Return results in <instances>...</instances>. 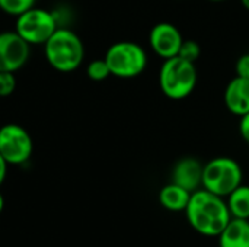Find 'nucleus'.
Instances as JSON below:
<instances>
[{
    "mask_svg": "<svg viewBox=\"0 0 249 247\" xmlns=\"http://www.w3.org/2000/svg\"><path fill=\"white\" fill-rule=\"evenodd\" d=\"M185 215L190 226L206 237H217L232 218L226 199L203 188L191 194Z\"/></svg>",
    "mask_w": 249,
    "mask_h": 247,
    "instance_id": "f257e3e1",
    "label": "nucleus"
},
{
    "mask_svg": "<svg viewBox=\"0 0 249 247\" xmlns=\"http://www.w3.org/2000/svg\"><path fill=\"white\" fill-rule=\"evenodd\" d=\"M48 64L61 73H70L80 67L85 58V47L80 36L69 28H57L44 44Z\"/></svg>",
    "mask_w": 249,
    "mask_h": 247,
    "instance_id": "f03ea898",
    "label": "nucleus"
},
{
    "mask_svg": "<svg viewBox=\"0 0 249 247\" xmlns=\"http://www.w3.org/2000/svg\"><path fill=\"white\" fill-rule=\"evenodd\" d=\"M159 87L162 93L172 100H182L188 98L198 82V73L194 63L181 57L163 60L159 68Z\"/></svg>",
    "mask_w": 249,
    "mask_h": 247,
    "instance_id": "7ed1b4c3",
    "label": "nucleus"
},
{
    "mask_svg": "<svg viewBox=\"0 0 249 247\" xmlns=\"http://www.w3.org/2000/svg\"><path fill=\"white\" fill-rule=\"evenodd\" d=\"M242 181L244 170L241 165L232 157H214L209 160L203 167L201 188L217 197L226 198L232 191L242 185Z\"/></svg>",
    "mask_w": 249,
    "mask_h": 247,
    "instance_id": "20e7f679",
    "label": "nucleus"
},
{
    "mask_svg": "<svg viewBox=\"0 0 249 247\" xmlns=\"http://www.w3.org/2000/svg\"><path fill=\"white\" fill-rule=\"evenodd\" d=\"M105 61L111 76L118 79H134L140 76L149 63L146 49L133 41H120L112 44L105 52Z\"/></svg>",
    "mask_w": 249,
    "mask_h": 247,
    "instance_id": "39448f33",
    "label": "nucleus"
},
{
    "mask_svg": "<svg viewBox=\"0 0 249 247\" xmlns=\"http://www.w3.org/2000/svg\"><path fill=\"white\" fill-rule=\"evenodd\" d=\"M58 28L57 17L53 12L42 7H31L16 16L15 31L29 45H44Z\"/></svg>",
    "mask_w": 249,
    "mask_h": 247,
    "instance_id": "423d86ee",
    "label": "nucleus"
},
{
    "mask_svg": "<svg viewBox=\"0 0 249 247\" xmlns=\"http://www.w3.org/2000/svg\"><path fill=\"white\" fill-rule=\"evenodd\" d=\"M34 150L29 132L18 124H6L0 128V154L7 165L26 163Z\"/></svg>",
    "mask_w": 249,
    "mask_h": 247,
    "instance_id": "0eeeda50",
    "label": "nucleus"
},
{
    "mask_svg": "<svg viewBox=\"0 0 249 247\" xmlns=\"http://www.w3.org/2000/svg\"><path fill=\"white\" fill-rule=\"evenodd\" d=\"M31 45L16 32H0V71L15 73L22 68L31 54Z\"/></svg>",
    "mask_w": 249,
    "mask_h": 247,
    "instance_id": "6e6552de",
    "label": "nucleus"
},
{
    "mask_svg": "<svg viewBox=\"0 0 249 247\" xmlns=\"http://www.w3.org/2000/svg\"><path fill=\"white\" fill-rule=\"evenodd\" d=\"M184 42L179 28L171 22H159L149 32V47L162 60L177 57Z\"/></svg>",
    "mask_w": 249,
    "mask_h": 247,
    "instance_id": "1a4fd4ad",
    "label": "nucleus"
},
{
    "mask_svg": "<svg viewBox=\"0 0 249 247\" xmlns=\"http://www.w3.org/2000/svg\"><path fill=\"white\" fill-rule=\"evenodd\" d=\"M203 167L204 165L196 157L179 159L172 169V182L193 194L201 188Z\"/></svg>",
    "mask_w": 249,
    "mask_h": 247,
    "instance_id": "9d476101",
    "label": "nucleus"
},
{
    "mask_svg": "<svg viewBox=\"0 0 249 247\" xmlns=\"http://www.w3.org/2000/svg\"><path fill=\"white\" fill-rule=\"evenodd\" d=\"M223 102L226 109L235 115L242 116L249 112V79L235 76L225 87Z\"/></svg>",
    "mask_w": 249,
    "mask_h": 247,
    "instance_id": "9b49d317",
    "label": "nucleus"
},
{
    "mask_svg": "<svg viewBox=\"0 0 249 247\" xmlns=\"http://www.w3.org/2000/svg\"><path fill=\"white\" fill-rule=\"evenodd\" d=\"M217 237L219 247H249V220L231 218Z\"/></svg>",
    "mask_w": 249,
    "mask_h": 247,
    "instance_id": "f8f14e48",
    "label": "nucleus"
},
{
    "mask_svg": "<svg viewBox=\"0 0 249 247\" xmlns=\"http://www.w3.org/2000/svg\"><path fill=\"white\" fill-rule=\"evenodd\" d=\"M190 198H191V192L174 182L165 185L159 192L160 205L165 210L172 211V213L185 211V208L190 202Z\"/></svg>",
    "mask_w": 249,
    "mask_h": 247,
    "instance_id": "ddd939ff",
    "label": "nucleus"
},
{
    "mask_svg": "<svg viewBox=\"0 0 249 247\" xmlns=\"http://www.w3.org/2000/svg\"><path fill=\"white\" fill-rule=\"evenodd\" d=\"M226 204L232 218L249 220V186L241 185L232 191L226 198Z\"/></svg>",
    "mask_w": 249,
    "mask_h": 247,
    "instance_id": "4468645a",
    "label": "nucleus"
},
{
    "mask_svg": "<svg viewBox=\"0 0 249 247\" xmlns=\"http://www.w3.org/2000/svg\"><path fill=\"white\" fill-rule=\"evenodd\" d=\"M34 6L35 0H0V9L10 16H19Z\"/></svg>",
    "mask_w": 249,
    "mask_h": 247,
    "instance_id": "2eb2a0df",
    "label": "nucleus"
},
{
    "mask_svg": "<svg viewBox=\"0 0 249 247\" xmlns=\"http://www.w3.org/2000/svg\"><path fill=\"white\" fill-rule=\"evenodd\" d=\"M86 74L90 80L102 82L111 76V71H109V67L105 61V58H101V60H93L88 64Z\"/></svg>",
    "mask_w": 249,
    "mask_h": 247,
    "instance_id": "dca6fc26",
    "label": "nucleus"
},
{
    "mask_svg": "<svg viewBox=\"0 0 249 247\" xmlns=\"http://www.w3.org/2000/svg\"><path fill=\"white\" fill-rule=\"evenodd\" d=\"M201 55V47L197 41L194 39H184L181 48H179V52H178V57L190 61V63H194L200 58Z\"/></svg>",
    "mask_w": 249,
    "mask_h": 247,
    "instance_id": "f3484780",
    "label": "nucleus"
},
{
    "mask_svg": "<svg viewBox=\"0 0 249 247\" xmlns=\"http://www.w3.org/2000/svg\"><path fill=\"white\" fill-rule=\"evenodd\" d=\"M15 87H16L15 74L10 71H0V96L1 98L10 96L15 92Z\"/></svg>",
    "mask_w": 249,
    "mask_h": 247,
    "instance_id": "a211bd4d",
    "label": "nucleus"
},
{
    "mask_svg": "<svg viewBox=\"0 0 249 247\" xmlns=\"http://www.w3.org/2000/svg\"><path fill=\"white\" fill-rule=\"evenodd\" d=\"M235 71H236V76L249 79V52L242 54V55L236 60Z\"/></svg>",
    "mask_w": 249,
    "mask_h": 247,
    "instance_id": "6ab92c4d",
    "label": "nucleus"
},
{
    "mask_svg": "<svg viewBox=\"0 0 249 247\" xmlns=\"http://www.w3.org/2000/svg\"><path fill=\"white\" fill-rule=\"evenodd\" d=\"M238 128H239V134H241L242 140L247 144H249V112L245 114V115H242V116H239V125H238Z\"/></svg>",
    "mask_w": 249,
    "mask_h": 247,
    "instance_id": "aec40b11",
    "label": "nucleus"
},
{
    "mask_svg": "<svg viewBox=\"0 0 249 247\" xmlns=\"http://www.w3.org/2000/svg\"><path fill=\"white\" fill-rule=\"evenodd\" d=\"M7 162L1 157V154H0V186H1V183L4 182V179H6V175H7Z\"/></svg>",
    "mask_w": 249,
    "mask_h": 247,
    "instance_id": "412c9836",
    "label": "nucleus"
},
{
    "mask_svg": "<svg viewBox=\"0 0 249 247\" xmlns=\"http://www.w3.org/2000/svg\"><path fill=\"white\" fill-rule=\"evenodd\" d=\"M3 208H4V198H3V195L0 194V213L3 211Z\"/></svg>",
    "mask_w": 249,
    "mask_h": 247,
    "instance_id": "4be33fe9",
    "label": "nucleus"
},
{
    "mask_svg": "<svg viewBox=\"0 0 249 247\" xmlns=\"http://www.w3.org/2000/svg\"><path fill=\"white\" fill-rule=\"evenodd\" d=\"M241 4L249 12V0H241Z\"/></svg>",
    "mask_w": 249,
    "mask_h": 247,
    "instance_id": "5701e85b",
    "label": "nucleus"
},
{
    "mask_svg": "<svg viewBox=\"0 0 249 247\" xmlns=\"http://www.w3.org/2000/svg\"><path fill=\"white\" fill-rule=\"evenodd\" d=\"M209 1H214V3H220V1H226V0H209Z\"/></svg>",
    "mask_w": 249,
    "mask_h": 247,
    "instance_id": "b1692460",
    "label": "nucleus"
}]
</instances>
